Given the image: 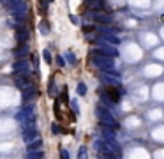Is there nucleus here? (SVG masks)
I'll return each mask as SVG.
<instances>
[{"mask_svg": "<svg viewBox=\"0 0 164 159\" xmlns=\"http://www.w3.org/2000/svg\"><path fill=\"white\" fill-rule=\"evenodd\" d=\"M78 159H87V147L85 145L80 147V150H78Z\"/></svg>", "mask_w": 164, "mask_h": 159, "instance_id": "19", "label": "nucleus"}, {"mask_svg": "<svg viewBox=\"0 0 164 159\" xmlns=\"http://www.w3.org/2000/svg\"><path fill=\"white\" fill-rule=\"evenodd\" d=\"M101 80H102L104 83H108V85H111V87H120V78L118 76H113V74H101Z\"/></svg>", "mask_w": 164, "mask_h": 159, "instance_id": "6", "label": "nucleus"}, {"mask_svg": "<svg viewBox=\"0 0 164 159\" xmlns=\"http://www.w3.org/2000/svg\"><path fill=\"white\" fill-rule=\"evenodd\" d=\"M95 115H97V119L102 122L104 126H109L111 129H118V124H116L115 117L108 111V108H104V106H101V104H99L97 108H95Z\"/></svg>", "mask_w": 164, "mask_h": 159, "instance_id": "2", "label": "nucleus"}, {"mask_svg": "<svg viewBox=\"0 0 164 159\" xmlns=\"http://www.w3.org/2000/svg\"><path fill=\"white\" fill-rule=\"evenodd\" d=\"M87 16H90L93 21L101 23V25H102V23H104V25H109V23H111V16L106 14V12H102V11H90Z\"/></svg>", "mask_w": 164, "mask_h": 159, "instance_id": "4", "label": "nucleus"}, {"mask_svg": "<svg viewBox=\"0 0 164 159\" xmlns=\"http://www.w3.org/2000/svg\"><path fill=\"white\" fill-rule=\"evenodd\" d=\"M14 85L21 90H27V88L34 87V82L30 80V74H16L14 78Z\"/></svg>", "mask_w": 164, "mask_h": 159, "instance_id": "3", "label": "nucleus"}, {"mask_svg": "<svg viewBox=\"0 0 164 159\" xmlns=\"http://www.w3.org/2000/svg\"><path fill=\"white\" fill-rule=\"evenodd\" d=\"M71 21H72V23H78V18L74 16V14H71Z\"/></svg>", "mask_w": 164, "mask_h": 159, "instance_id": "27", "label": "nucleus"}, {"mask_svg": "<svg viewBox=\"0 0 164 159\" xmlns=\"http://www.w3.org/2000/svg\"><path fill=\"white\" fill-rule=\"evenodd\" d=\"M104 94H106V96L111 99V103H113V104H118V103H120V92H118L115 87H109Z\"/></svg>", "mask_w": 164, "mask_h": 159, "instance_id": "8", "label": "nucleus"}, {"mask_svg": "<svg viewBox=\"0 0 164 159\" xmlns=\"http://www.w3.org/2000/svg\"><path fill=\"white\" fill-rule=\"evenodd\" d=\"M71 108L74 110V113H78V111H80V108H78V103H76V101H71Z\"/></svg>", "mask_w": 164, "mask_h": 159, "instance_id": "25", "label": "nucleus"}, {"mask_svg": "<svg viewBox=\"0 0 164 159\" xmlns=\"http://www.w3.org/2000/svg\"><path fill=\"white\" fill-rule=\"evenodd\" d=\"M14 55L18 57V60L25 58V55H28V46H27V43H25V44H20V48L14 49Z\"/></svg>", "mask_w": 164, "mask_h": 159, "instance_id": "13", "label": "nucleus"}, {"mask_svg": "<svg viewBox=\"0 0 164 159\" xmlns=\"http://www.w3.org/2000/svg\"><path fill=\"white\" fill-rule=\"evenodd\" d=\"M57 64H58V67H64L66 66V60H64L62 57H57Z\"/></svg>", "mask_w": 164, "mask_h": 159, "instance_id": "24", "label": "nucleus"}, {"mask_svg": "<svg viewBox=\"0 0 164 159\" xmlns=\"http://www.w3.org/2000/svg\"><path fill=\"white\" fill-rule=\"evenodd\" d=\"M43 57H44V60H46V64H51V53H49L48 49L43 51Z\"/></svg>", "mask_w": 164, "mask_h": 159, "instance_id": "20", "label": "nucleus"}, {"mask_svg": "<svg viewBox=\"0 0 164 159\" xmlns=\"http://www.w3.org/2000/svg\"><path fill=\"white\" fill-rule=\"evenodd\" d=\"M60 159H69V152H67L66 148H62L60 150Z\"/></svg>", "mask_w": 164, "mask_h": 159, "instance_id": "23", "label": "nucleus"}, {"mask_svg": "<svg viewBox=\"0 0 164 159\" xmlns=\"http://www.w3.org/2000/svg\"><path fill=\"white\" fill-rule=\"evenodd\" d=\"M85 4L88 6V9H92V11H101L106 4V0H85Z\"/></svg>", "mask_w": 164, "mask_h": 159, "instance_id": "9", "label": "nucleus"}, {"mask_svg": "<svg viewBox=\"0 0 164 159\" xmlns=\"http://www.w3.org/2000/svg\"><path fill=\"white\" fill-rule=\"evenodd\" d=\"M35 96H37V88H35V85L30 87V88H27V90H23V103H30Z\"/></svg>", "mask_w": 164, "mask_h": 159, "instance_id": "10", "label": "nucleus"}, {"mask_svg": "<svg viewBox=\"0 0 164 159\" xmlns=\"http://www.w3.org/2000/svg\"><path fill=\"white\" fill-rule=\"evenodd\" d=\"M66 57H67V62H69V64H76V57H74V53H71V51H69Z\"/></svg>", "mask_w": 164, "mask_h": 159, "instance_id": "21", "label": "nucleus"}, {"mask_svg": "<svg viewBox=\"0 0 164 159\" xmlns=\"http://www.w3.org/2000/svg\"><path fill=\"white\" fill-rule=\"evenodd\" d=\"M99 44V49L102 51L104 55H108V57H115V55H118V51H116V48H113V46H109V44H106V43H97Z\"/></svg>", "mask_w": 164, "mask_h": 159, "instance_id": "7", "label": "nucleus"}, {"mask_svg": "<svg viewBox=\"0 0 164 159\" xmlns=\"http://www.w3.org/2000/svg\"><path fill=\"white\" fill-rule=\"evenodd\" d=\"M39 28H41V34H44V35H48V34H49V25L46 21L41 23V25H39Z\"/></svg>", "mask_w": 164, "mask_h": 159, "instance_id": "18", "label": "nucleus"}, {"mask_svg": "<svg viewBox=\"0 0 164 159\" xmlns=\"http://www.w3.org/2000/svg\"><path fill=\"white\" fill-rule=\"evenodd\" d=\"M39 138V131L34 127V129H28V131H25L23 133V140L27 143H30V142H34V140H37Z\"/></svg>", "mask_w": 164, "mask_h": 159, "instance_id": "11", "label": "nucleus"}, {"mask_svg": "<svg viewBox=\"0 0 164 159\" xmlns=\"http://www.w3.org/2000/svg\"><path fill=\"white\" fill-rule=\"evenodd\" d=\"M41 147H43V140H41V138H37V140H34V142H30V143L27 145V152L41 150Z\"/></svg>", "mask_w": 164, "mask_h": 159, "instance_id": "14", "label": "nucleus"}, {"mask_svg": "<svg viewBox=\"0 0 164 159\" xmlns=\"http://www.w3.org/2000/svg\"><path fill=\"white\" fill-rule=\"evenodd\" d=\"M60 131H62V129H60L58 124H51V133H53V134H58Z\"/></svg>", "mask_w": 164, "mask_h": 159, "instance_id": "22", "label": "nucleus"}, {"mask_svg": "<svg viewBox=\"0 0 164 159\" xmlns=\"http://www.w3.org/2000/svg\"><path fill=\"white\" fill-rule=\"evenodd\" d=\"M55 92H57V88H55V82H53V78L49 80V83H48V94H49V97H53L55 96Z\"/></svg>", "mask_w": 164, "mask_h": 159, "instance_id": "16", "label": "nucleus"}, {"mask_svg": "<svg viewBox=\"0 0 164 159\" xmlns=\"http://www.w3.org/2000/svg\"><path fill=\"white\" fill-rule=\"evenodd\" d=\"M60 99L64 101V103H67V90H66V88H64V92L60 94Z\"/></svg>", "mask_w": 164, "mask_h": 159, "instance_id": "26", "label": "nucleus"}, {"mask_svg": "<svg viewBox=\"0 0 164 159\" xmlns=\"http://www.w3.org/2000/svg\"><path fill=\"white\" fill-rule=\"evenodd\" d=\"M12 71H14V74H30V66L25 58H21V60H16L12 64Z\"/></svg>", "mask_w": 164, "mask_h": 159, "instance_id": "5", "label": "nucleus"}, {"mask_svg": "<svg viewBox=\"0 0 164 159\" xmlns=\"http://www.w3.org/2000/svg\"><path fill=\"white\" fill-rule=\"evenodd\" d=\"M27 159H44V152L43 150H34V152L27 154Z\"/></svg>", "mask_w": 164, "mask_h": 159, "instance_id": "15", "label": "nucleus"}, {"mask_svg": "<svg viewBox=\"0 0 164 159\" xmlns=\"http://www.w3.org/2000/svg\"><path fill=\"white\" fill-rule=\"evenodd\" d=\"M76 92H78V96H85V94H87V85H85V83H80L76 87Z\"/></svg>", "mask_w": 164, "mask_h": 159, "instance_id": "17", "label": "nucleus"}, {"mask_svg": "<svg viewBox=\"0 0 164 159\" xmlns=\"http://www.w3.org/2000/svg\"><path fill=\"white\" fill-rule=\"evenodd\" d=\"M90 60H92V64H95V66L101 69V71H104L106 74H113V76H118V72L115 71V66H113V60L109 58L108 55H104L101 49H93V51H90Z\"/></svg>", "mask_w": 164, "mask_h": 159, "instance_id": "1", "label": "nucleus"}, {"mask_svg": "<svg viewBox=\"0 0 164 159\" xmlns=\"http://www.w3.org/2000/svg\"><path fill=\"white\" fill-rule=\"evenodd\" d=\"M18 41H20V44H25L28 41V37H30V34H28V30L27 28H23V27H20L18 28Z\"/></svg>", "mask_w": 164, "mask_h": 159, "instance_id": "12", "label": "nucleus"}]
</instances>
